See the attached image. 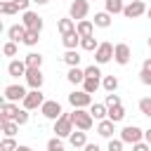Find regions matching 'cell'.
I'll return each mask as SVG.
<instances>
[{
	"mask_svg": "<svg viewBox=\"0 0 151 151\" xmlns=\"http://www.w3.org/2000/svg\"><path fill=\"white\" fill-rule=\"evenodd\" d=\"M71 120H73V127L76 130H83V132H87L94 125V118L90 116L87 109H73L71 111Z\"/></svg>",
	"mask_w": 151,
	"mask_h": 151,
	"instance_id": "1",
	"label": "cell"
},
{
	"mask_svg": "<svg viewBox=\"0 0 151 151\" xmlns=\"http://www.w3.org/2000/svg\"><path fill=\"white\" fill-rule=\"evenodd\" d=\"M73 132V120H71V113H61L57 120H54V134L66 139L68 134Z\"/></svg>",
	"mask_w": 151,
	"mask_h": 151,
	"instance_id": "2",
	"label": "cell"
},
{
	"mask_svg": "<svg viewBox=\"0 0 151 151\" xmlns=\"http://www.w3.org/2000/svg\"><path fill=\"white\" fill-rule=\"evenodd\" d=\"M120 14L125 19H139L142 14H146V5H144V0H130L127 5H123Z\"/></svg>",
	"mask_w": 151,
	"mask_h": 151,
	"instance_id": "3",
	"label": "cell"
},
{
	"mask_svg": "<svg viewBox=\"0 0 151 151\" xmlns=\"http://www.w3.org/2000/svg\"><path fill=\"white\" fill-rule=\"evenodd\" d=\"M42 101H45V94H42L40 90H28L26 97L21 99V109H26V111H35V109H40Z\"/></svg>",
	"mask_w": 151,
	"mask_h": 151,
	"instance_id": "4",
	"label": "cell"
},
{
	"mask_svg": "<svg viewBox=\"0 0 151 151\" xmlns=\"http://www.w3.org/2000/svg\"><path fill=\"white\" fill-rule=\"evenodd\" d=\"M40 113H42L47 120H57V118L64 113V109H61V104H59L57 99H45V101L40 104Z\"/></svg>",
	"mask_w": 151,
	"mask_h": 151,
	"instance_id": "5",
	"label": "cell"
},
{
	"mask_svg": "<svg viewBox=\"0 0 151 151\" xmlns=\"http://www.w3.org/2000/svg\"><path fill=\"white\" fill-rule=\"evenodd\" d=\"M111 59H113V42H99L94 50V64L101 66V64H109Z\"/></svg>",
	"mask_w": 151,
	"mask_h": 151,
	"instance_id": "6",
	"label": "cell"
},
{
	"mask_svg": "<svg viewBox=\"0 0 151 151\" xmlns=\"http://www.w3.org/2000/svg\"><path fill=\"white\" fill-rule=\"evenodd\" d=\"M21 24L26 26V31H38V33H40L45 21H42V17H40L38 12H31V9H26V12H24V17H21Z\"/></svg>",
	"mask_w": 151,
	"mask_h": 151,
	"instance_id": "7",
	"label": "cell"
},
{
	"mask_svg": "<svg viewBox=\"0 0 151 151\" xmlns=\"http://www.w3.org/2000/svg\"><path fill=\"white\" fill-rule=\"evenodd\" d=\"M130 59H132L130 45H127V42H116V45H113V61L120 64V66H125V64H130Z\"/></svg>",
	"mask_w": 151,
	"mask_h": 151,
	"instance_id": "8",
	"label": "cell"
},
{
	"mask_svg": "<svg viewBox=\"0 0 151 151\" xmlns=\"http://www.w3.org/2000/svg\"><path fill=\"white\" fill-rule=\"evenodd\" d=\"M87 12H90V0H73V2H71V7H68V17H71L73 21L85 19V17H87Z\"/></svg>",
	"mask_w": 151,
	"mask_h": 151,
	"instance_id": "9",
	"label": "cell"
},
{
	"mask_svg": "<svg viewBox=\"0 0 151 151\" xmlns=\"http://www.w3.org/2000/svg\"><path fill=\"white\" fill-rule=\"evenodd\" d=\"M68 104L73 109H87L92 104V94H87L85 90H76V92L68 94Z\"/></svg>",
	"mask_w": 151,
	"mask_h": 151,
	"instance_id": "10",
	"label": "cell"
},
{
	"mask_svg": "<svg viewBox=\"0 0 151 151\" xmlns=\"http://www.w3.org/2000/svg\"><path fill=\"white\" fill-rule=\"evenodd\" d=\"M142 134H144L142 127H137V125H125V127L120 130V142H123V144H134V142H142Z\"/></svg>",
	"mask_w": 151,
	"mask_h": 151,
	"instance_id": "11",
	"label": "cell"
},
{
	"mask_svg": "<svg viewBox=\"0 0 151 151\" xmlns=\"http://www.w3.org/2000/svg\"><path fill=\"white\" fill-rule=\"evenodd\" d=\"M24 80H26V85H28L31 90H40V87H42V83H45V76H42V71H40V68H26Z\"/></svg>",
	"mask_w": 151,
	"mask_h": 151,
	"instance_id": "12",
	"label": "cell"
},
{
	"mask_svg": "<svg viewBox=\"0 0 151 151\" xmlns=\"http://www.w3.org/2000/svg\"><path fill=\"white\" fill-rule=\"evenodd\" d=\"M26 92H28V90H26L24 85L12 83V85H7V87H5V92H2V94H5V99H7V101H17V104H19V101L26 97Z\"/></svg>",
	"mask_w": 151,
	"mask_h": 151,
	"instance_id": "13",
	"label": "cell"
},
{
	"mask_svg": "<svg viewBox=\"0 0 151 151\" xmlns=\"http://www.w3.org/2000/svg\"><path fill=\"white\" fill-rule=\"evenodd\" d=\"M7 73L12 76V78H24V73H26V64H24V59H12L9 64H7Z\"/></svg>",
	"mask_w": 151,
	"mask_h": 151,
	"instance_id": "14",
	"label": "cell"
},
{
	"mask_svg": "<svg viewBox=\"0 0 151 151\" xmlns=\"http://www.w3.org/2000/svg\"><path fill=\"white\" fill-rule=\"evenodd\" d=\"M113 132H116V123H111L109 118H104V120H99V123H97V134H99V137L111 139V137H113Z\"/></svg>",
	"mask_w": 151,
	"mask_h": 151,
	"instance_id": "15",
	"label": "cell"
},
{
	"mask_svg": "<svg viewBox=\"0 0 151 151\" xmlns=\"http://www.w3.org/2000/svg\"><path fill=\"white\" fill-rule=\"evenodd\" d=\"M76 33H78L80 38L94 35V24H92L90 19H80V21H76Z\"/></svg>",
	"mask_w": 151,
	"mask_h": 151,
	"instance_id": "16",
	"label": "cell"
},
{
	"mask_svg": "<svg viewBox=\"0 0 151 151\" xmlns=\"http://www.w3.org/2000/svg\"><path fill=\"white\" fill-rule=\"evenodd\" d=\"M66 139H68L71 146H76V149H83V146L87 144V134H85L83 130H76V127H73V132H71Z\"/></svg>",
	"mask_w": 151,
	"mask_h": 151,
	"instance_id": "17",
	"label": "cell"
},
{
	"mask_svg": "<svg viewBox=\"0 0 151 151\" xmlns=\"http://www.w3.org/2000/svg\"><path fill=\"white\" fill-rule=\"evenodd\" d=\"M7 35H9L12 42H21L24 35H26V26H24V24H14V26L7 28Z\"/></svg>",
	"mask_w": 151,
	"mask_h": 151,
	"instance_id": "18",
	"label": "cell"
},
{
	"mask_svg": "<svg viewBox=\"0 0 151 151\" xmlns=\"http://www.w3.org/2000/svg\"><path fill=\"white\" fill-rule=\"evenodd\" d=\"M106 118H109L111 123H120V120L125 118V109H123V104L109 106V109H106Z\"/></svg>",
	"mask_w": 151,
	"mask_h": 151,
	"instance_id": "19",
	"label": "cell"
},
{
	"mask_svg": "<svg viewBox=\"0 0 151 151\" xmlns=\"http://www.w3.org/2000/svg\"><path fill=\"white\" fill-rule=\"evenodd\" d=\"M66 80H68L71 85H80V83L85 80L83 68H80V66H71V68H68V73H66Z\"/></svg>",
	"mask_w": 151,
	"mask_h": 151,
	"instance_id": "20",
	"label": "cell"
},
{
	"mask_svg": "<svg viewBox=\"0 0 151 151\" xmlns=\"http://www.w3.org/2000/svg\"><path fill=\"white\" fill-rule=\"evenodd\" d=\"M57 31H59L61 35L73 33V31H76V21H73L71 17H64V19H59V21H57Z\"/></svg>",
	"mask_w": 151,
	"mask_h": 151,
	"instance_id": "21",
	"label": "cell"
},
{
	"mask_svg": "<svg viewBox=\"0 0 151 151\" xmlns=\"http://www.w3.org/2000/svg\"><path fill=\"white\" fill-rule=\"evenodd\" d=\"M111 21H113V17H111L109 12H97V14H94V19H92V24H94V26H99V28H109V26H111Z\"/></svg>",
	"mask_w": 151,
	"mask_h": 151,
	"instance_id": "22",
	"label": "cell"
},
{
	"mask_svg": "<svg viewBox=\"0 0 151 151\" xmlns=\"http://www.w3.org/2000/svg\"><path fill=\"white\" fill-rule=\"evenodd\" d=\"M61 42H64V47L66 50H78V45H80V35L73 31V33H66V35H61Z\"/></svg>",
	"mask_w": 151,
	"mask_h": 151,
	"instance_id": "23",
	"label": "cell"
},
{
	"mask_svg": "<svg viewBox=\"0 0 151 151\" xmlns=\"http://www.w3.org/2000/svg\"><path fill=\"white\" fill-rule=\"evenodd\" d=\"M24 64H26V68H40V66H42V54L28 52V54L24 57Z\"/></svg>",
	"mask_w": 151,
	"mask_h": 151,
	"instance_id": "24",
	"label": "cell"
},
{
	"mask_svg": "<svg viewBox=\"0 0 151 151\" xmlns=\"http://www.w3.org/2000/svg\"><path fill=\"white\" fill-rule=\"evenodd\" d=\"M61 59H64V64L71 68V66H80V59H83V57H80L78 50H66V54H64Z\"/></svg>",
	"mask_w": 151,
	"mask_h": 151,
	"instance_id": "25",
	"label": "cell"
},
{
	"mask_svg": "<svg viewBox=\"0 0 151 151\" xmlns=\"http://www.w3.org/2000/svg\"><path fill=\"white\" fill-rule=\"evenodd\" d=\"M87 111H90V116H92L94 120H104V118H106V106H104V104L92 101V104L87 106Z\"/></svg>",
	"mask_w": 151,
	"mask_h": 151,
	"instance_id": "26",
	"label": "cell"
},
{
	"mask_svg": "<svg viewBox=\"0 0 151 151\" xmlns=\"http://www.w3.org/2000/svg\"><path fill=\"white\" fill-rule=\"evenodd\" d=\"M80 85H83V90H85L87 94H94V92L101 87V78H85Z\"/></svg>",
	"mask_w": 151,
	"mask_h": 151,
	"instance_id": "27",
	"label": "cell"
},
{
	"mask_svg": "<svg viewBox=\"0 0 151 151\" xmlns=\"http://www.w3.org/2000/svg\"><path fill=\"white\" fill-rule=\"evenodd\" d=\"M123 5H125L123 0H104V12H109L111 17L113 14H120L123 12Z\"/></svg>",
	"mask_w": 151,
	"mask_h": 151,
	"instance_id": "28",
	"label": "cell"
},
{
	"mask_svg": "<svg viewBox=\"0 0 151 151\" xmlns=\"http://www.w3.org/2000/svg\"><path fill=\"white\" fill-rule=\"evenodd\" d=\"M97 45H99V40L94 38V35H85V38H80V50H85V52H94L97 50Z\"/></svg>",
	"mask_w": 151,
	"mask_h": 151,
	"instance_id": "29",
	"label": "cell"
},
{
	"mask_svg": "<svg viewBox=\"0 0 151 151\" xmlns=\"http://www.w3.org/2000/svg\"><path fill=\"white\" fill-rule=\"evenodd\" d=\"M118 85H120V83H118L116 76H104V78H101V87H104L106 92H116Z\"/></svg>",
	"mask_w": 151,
	"mask_h": 151,
	"instance_id": "30",
	"label": "cell"
},
{
	"mask_svg": "<svg viewBox=\"0 0 151 151\" xmlns=\"http://www.w3.org/2000/svg\"><path fill=\"white\" fill-rule=\"evenodd\" d=\"M38 40H40V33H38V31H26V35H24V40H21V42H24L26 47H35V45H38Z\"/></svg>",
	"mask_w": 151,
	"mask_h": 151,
	"instance_id": "31",
	"label": "cell"
},
{
	"mask_svg": "<svg viewBox=\"0 0 151 151\" xmlns=\"http://www.w3.org/2000/svg\"><path fill=\"white\" fill-rule=\"evenodd\" d=\"M28 118H31V113H28L26 109H19V111L14 113V118H12V120H14V123L21 127V125H26V123H28Z\"/></svg>",
	"mask_w": 151,
	"mask_h": 151,
	"instance_id": "32",
	"label": "cell"
},
{
	"mask_svg": "<svg viewBox=\"0 0 151 151\" xmlns=\"http://www.w3.org/2000/svg\"><path fill=\"white\" fill-rule=\"evenodd\" d=\"M17 5L12 0H0V14H17Z\"/></svg>",
	"mask_w": 151,
	"mask_h": 151,
	"instance_id": "33",
	"label": "cell"
},
{
	"mask_svg": "<svg viewBox=\"0 0 151 151\" xmlns=\"http://www.w3.org/2000/svg\"><path fill=\"white\" fill-rule=\"evenodd\" d=\"M139 111H142V116L151 118V97H142L139 99Z\"/></svg>",
	"mask_w": 151,
	"mask_h": 151,
	"instance_id": "34",
	"label": "cell"
},
{
	"mask_svg": "<svg viewBox=\"0 0 151 151\" xmlns=\"http://www.w3.org/2000/svg\"><path fill=\"white\" fill-rule=\"evenodd\" d=\"M47 151H66V149H64V142H61V137H57V134H54V137L47 142Z\"/></svg>",
	"mask_w": 151,
	"mask_h": 151,
	"instance_id": "35",
	"label": "cell"
},
{
	"mask_svg": "<svg viewBox=\"0 0 151 151\" xmlns=\"http://www.w3.org/2000/svg\"><path fill=\"white\" fill-rule=\"evenodd\" d=\"M83 73H85V78H101V71H99V66H97V64L85 66V68H83Z\"/></svg>",
	"mask_w": 151,
	"mask_h": 151,
	"instance_id": "36",
	"label": "cell"
},
{
	"mask_svg": "<svg viewBox=\"0 0 151 151\" xmlns=\"http://www.w3.org/2000/svg\"><path fill=\"white\" fill-rule=\"evenodd\" d=\"M17 111H19V104H17V101H7V104L2 106V113H5L9 120L14 118V113H17Z\"/></svg>",
	"mask_w": 151,
	"mask_h": 151,
	"instance_id": "37",
	"label": "cell"
},
{
	"mask_svg": "<svg viewBox=\"0 0 151 151\" xmlns=\"http://www.w3.org/2000/svg\"><path fill=\"white\" fill-rule=\"evenodd\" d=\"M0 132H5V137H14V134L19 132V125H17L14 120H7V123H5V127H2Z\"/></svg>",
	"mask_w": 151,
	"mask_h": 151,
	"instance_id": "38",
	"label": "cell"
},
{
	"mask_svg": "<svg viewBox=\"0 0 151 151\" xmlns=\"http://www.w3.org/2000/svg\"><path fill=\"white\" fill-rule=\"evenodd\" d=\"M17 52H19V50H17V42L7 40V42L2 45V54H5V57H17Z\"/></svg>",
	"mask_w": 151,
	"mask_h": 151,
	"instance_id": "39",
	"label": "cell"
},
{
	"mask_svg": "<svg viewBox=\"0 0 151 151\" xmlns=\"http://www.w3.org/2000/svg\"><path fill=\"white\" fill-rule=\"evenodd\" d=\"M14 149H17V139L14 137H5L0 142V151H14Z\"/></svg>",
	"mask_w": 151,
	"mask_h": 151,
	"instance_id": "40",
	"label": "cell"
},
{
	"mask_svg": "<svg viewBox=\"0 0 151 151\" xmlns=\"http://www.w3.org/2000/svg\"><path fill=\"white\" fill-rule=\"evenodd\" d=\"M116 104H120V97H118L116 92H106V99H104V106L109 109V106H116Z\"/></svg>",
	"mask_w": 151,
	"mask_h": 151,
	"instance_id": "41",
	"label": "cell"
},
{
	"mask_svg": "<svg viewBox=\"0 0 151 151\" xmlns=\"http://www.w3.org/2000/svg\"><path fill=\"white\" fill-rule=\"evenodd\" d=\"M106 151H123V142L120 139H109V146H106Z\"/></svg>",
	"mask_w": 151,
	"mask_h": 151,
	"instance_id": "42",
	"label": "cell"
},
{
	"mask_svg": "<svg viewBox=\"0 0 151 151\" xmlns=\"http://www.w3.org/2000/svg\"><path fill=\"white\" fill-rule=\"evenodd\" d=\"M139 80H142V85H151V71L142 68V71H139Z\"/></svg>",
	"mask_w": 151,
	"mask_h": 151,
	"instance_id": "43",
	"label": "cell"
},
{
	"mask_svg": "<svg viewBox=\"0 0 151 151\" xmlns=\"http://www.w3.org/2000/svg\"><path fill=\"white\" fill-rule=\"evenodd\" d=\"M132 151H151V146L142 139V142H134V144H132Z\"/></svg>",
	"mask_w": 151,
	"mask_h": 151,
	"instance_id": "44",
	"label": "cell"
},
{
	"mask_svg": "<svg viewBox=\"0 0 151 151\" xmlns=\"http://www.w3.org/2000/svg\"><path fill=\"white\" fill-rule=\"evenodd\" d=\"M12 2L17 5V9H19V12H26V9H28V5H31V0H12Z\"/></svg>",
	"mask_w": 151,
	"mask_h": 151,
	"instance_id": "45",
	"label": "cell"
},
{
	"mask_svg": "<svg viewBox=\"0 0 151 151\" xmlns=\"http://www.w3.org/2000/svg\"><path fill=\"white\" fill-rule=\"evenodd\" d=\"M83 149H85V151H101V149H99V144H92V142H87Z\"/></svg>",
	"mask_w": 151,
	"mask_h": 151,
	"instance_id": "46",
	"label": "cell"
},
{
	"mask_svg": "<svg viewBox=\"0 0 151 151\" xmlns=\"http://www.w3.org/2000/svg\"><path fill=\"white\" fill-rule=\"evenodd\" d=\"M142 139H144V142H146V144L151 146V127H149V130H144V134H142Z\"/></svg>",
	"mask_w": 151,
	"mask_h": 151,
	"instance_id": "47",
	"label": "cell"
},
{
	"mask_svg": "<svg viewBox=\"0 0 151 151\" xmlns=\"http://www.w3.org/2000/svg\"><path fill=\"white\" fill-rule=\"evenodd\" d=\"M7 120H9V118H7V116H5V113H2V111H0V130H2V127H5V123H7Z\"/></svg>",
	"mask_w": 151,
	"mask_h": 151,
	"instance_id": "48",
	"label": "cell"
},
{
	"mask_svg": "<svg viewBox=\"0 0 151 151\" xmlns=\"http://www.w3.org/2000/svg\"><path fill=\"white\" fill-rule=\"evenodd\" d=\"M142 68H146V71H151V57H146V59H144V64H142Z\"/></svg>",
	"mask_w": 151,
	"mask_h": 151,
	"instance_id": "49",
	"label": "cell"
},
{
	"mask_svg": "<svg viewBox=\"0 0 151 151\" xmlns=\"http://www.w3.org/2000/svg\"><path fill=\"white\" fill-rule=\"evenodd\" d=\"M14 151H33V149H31V146H26V144H17V149H14Z\"/></svg>",
	"mask_w": 151,
	"mask_h": 151,
	"instance_id": "50",
	"label": "cell"
},
{
	"mask_svg": "<svg viewBox=\"0 0 151 151\" xmlns=\"http://www.w3.org/2000/svg\"><path fill=\"white\" fill-rule=\"evenodd\" d=\"M7 104V99H5V94H0V111H2V106Z\"/></svg>",
	"mask_w": 151,
	"mask_h": 151,
	"instance_id": "51",
	"label": "cell"
},
{
	"mask_svg": "<svg viewBox=\"0 0 151 151\" xmlns=\"http://www.w3.org/2000/svg\"><path fill=\"white\" fill-rule=\"evenodd\" d=\"M31 2H35V5H47L50 0H31Z\"/></svg>",
	"mask_w": 151,
	"mask_h": 151,
	"instance_id": "52",
	"label": "cell"
},
{
	"mask_svg": "<svg viewBox=\"0 0 151 151\" xmlns=\"http://www.w3.org/2000/svg\"><path fill=\"white\" fill-rule=\"evenodd\" d=\"M146 17H149V19H151V7H146Z\"/></svg>",
	"mask_w": 151,
	"mask_h": 151,
	"instance_id": "53",
	"label": "cell"
},
{
	"mask_svg": "<svg viewBox=\"0 0 151 151\" xmlns=\"http://www.w3.org/2000/svg\"><path fill=\"white\" fill-rule=\"evenodd\" d=\"M2 28H5V24H2V19H0V33H2Z\"/></svg>",
	"mask_w": 151,
	"mask_h": 151,
	"instance_id": "54",
	"label": "cell"
},
{
	"mask_svg": "<svg viewBox=\"0 0 151 151\" xmlns=\"http://www.w3.org/2000/svg\"><path fill=\"white\" fill-rule=\"evenodd\" d=\"M149 47H151V38H149Z\"/></svg>",
	"mask_w": 151,
	"mask_h": 151,
	"instance_id": "55",
	"label": "cell"
}]
</instances>
